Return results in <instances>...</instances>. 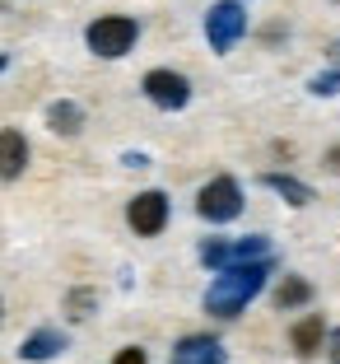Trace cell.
I'll use <instances>...</instances> for the list:
<instances>
[{
	"instance_id": "1",
	"label": "cell",
	"mask_w": 340,
	"mask_h": 364,
	"mask_svg": "<svg viewBox=\"0 0 340 364\" xmlns=\"http://www.w3.org/2000/svg\"><path fill=\"white\" fill-rule=\"evenodd\" d=\"M270 267H275V257H261V262H247V267L219 271V276L210 280V289H205V313H210V318H238V313L261 294Z\"/></svg>"
},
{
	"instance_id": "2",
	"label": "cell",
	"mask_w": 340,
	"mask_h": 364,
	"mask_svg": "<svg viewBox=\"0 0 340 364\" xmlns=\"http://www.w3.org/2000/svg\"><path fill=\"white\" fill-rule=\"evenodd\" d=\"M136 38H140V23L131 19V14H98V19L84 28L89 52H94V56H107V61L126 56L131 47H136Z\"/></svg>"
},
{
	"instance_id": "3",
	"label": "cell",
	"mask_w": 340,
	"mask_h": 364,
	"mask_svg": "<svg viewBox=\"0 0 340 364\" xmlns=\"http://www.w3.org/2000/svg\"><path fill=\"white\" fill-rule=\"evenodd\" d=\"M261 257H270V238H261V234L234 238V243H224V238H210V243H201V262H205L210 271L247 267V262H261Z\"/></svg>"
},
{
	"instance_id": "4",
	"label": "cell",
	"mask_w": 340,
	"mask_h": 364,
	"mask_svg": "<svg viewBox=\"0 0 340 364\" xmlns=\"http://www.w3.org/2000/svg\"><path fill=\"white\" fill-rule=\"evenodd\" d=\"M196 210H201V220H210V225H229V220L243 215V187H238L234 178H210L201 187V196H196Z\"/></svg>"
},
{
	"instance_id": "5",
	"label": "cell",
	"mask_w": 340,
	"mask_h": 364,
	"mask_svg": "<svg viewBox=\"0 0 340 364\" xmlns=\"http://www.w3.org/2000/svg\"><path fill=\"white\" fill-rule=\"evenodd\" d=\"M247 33V10L238 5V0H219V5H210V14H205V38H210L214 52H234L238 38Z\"/></svg>"
},
{
	"instance_id": "6",
	"label": "cell",
	"mask_w": 340,
	"mask_h": 364,
	"mask_svg": "<svg viewBox=\"0 0 340 364\" xmlns=\"http://www.w3.org/2000/svg\"><path fill=\"white\" fill-rule=\"evenodd\" d=\"M140 89H145V98L154 107H163V112H177V107L192 103V80L177 75V70H149V75L140 80Z\"/></svg>"
},
{
	"instance_id": "7",
	"label": "cell",
	"mask_w": 340,
	"mask_h": 364,
	"mask_svg": "<svg viewBox=\"0 0 340 364\" xmlns=\"http://www.w3.org/2000/svg\"><path fill=\"white\" fill-rule=\"evenodd\" d=\"M126 220H131V229H136L140 238L163 234V225H168V196H163V192H140V196H131Z\"/></svg>"
},
{
	"instance_id": "8",
	"label": "cell",
	"mask_w": 340,
	"mask_h": 364,
	"mask_svg": "<svg viewBox=\"0 0 340 364\" xmlns=\"http://www.w3.org/2000/svg\"><path fill=\"white\" fill-rule=\"evenodd\" d=\"M65 346H70V341H65V332H56V327H38L33 336H23L19 360H28V364H47V360H56Z\"/></svg>"
},
{
	"instance_id": "9",
	"label": "cell",
	"mask_w": 340,
	"mask_h": 364,
	"mask_svg": "<svg viewBox=\"0 0 340 364\" xmlns=\"http://www.w3.org/2000/svg\"><path fill=\"white\" fill-rule=\"evenodd\" d=\"M172 364H224V346L214 336H182L172 346Z\"/></svg>"
},
{
	"instance_id": "10",
	"label": "cell",
	"mask_w": 340,
	"mask_h": 364,
	"mask_svg": "<svg viewBox=\"0 0 340 364\" xmlns=\"http://www.w3.org/2000/svg\"><path fill=\"white\" fill-rule=\"evenodd\" d=\"M28 168V140L19 131H0V182H14Z\"/></svg>"
},
{
	"instance_id": "11",
	"label": "cell",
	"mask_w": 340,
	"mask_h": 364,
	"mask_svg": "<svg viewBox=\"0 0 340 364\" xmlns=\"http://www.w3.org/2000/svg\"><path fill=\"white\" fill-rule=\"evenodd\" d=\"M47 127H52L56 136H79V127H84V107L75 103V98H56V103L47 107Z\"/></svg>"
},
{
	"instance_id": "12",
	"label": "cell",
	"mask_w": 340,
	"mask_h": 364,
	"mask_svg": "<svg viewBox=\"0 0 340 364\" xmlns=\"http://www.w3.org/2000/svg\"><path fill=\"white\" fill-rule=\"evenodd\" d=\"M289 341H294L298 355H317L322 341H327V322H322V313H308V318H303L294 332H289Z\"/></svg>"
},
{
	"instance_id": "13",
	"label": "cell",
	"mask_w": 340,
	"mask_h": 364,
	"mask_svg": "<svg viewBox=\"0 0 340 364\" xmlns=\"http://www.w3.org/2000/svg\"><path fill=\"white\" fill-rule=\"evenodd\" d=\"M261 187L280 192L289 205H312V187H308V182H298V178H289V173H261Z\"/></svg>"
},
{
	"instance_id": "14",
	"label": "cell",
	"mask_w": 340,
	"mask_h": 364,
	"mask_svg": "<svg viewBox=\"0 0 340 364\" xmlns=\"http://www.w3.org/2000/svg\"><path fill=\"white\" fill-rule=\"evenodd\" d=\"M308 299H312V285L298 276H285V285L275 289V309H303Z\"/></svg>"
},
{
	"instance_id": "15",
	"label": "cell",
	"mask_w": 340,
	"mask_h": 364,
	"mask_svg": "<svg viewBox=\"0 0 340 364\" xmlns=\"http://www.w3.org/2000/svg\"><path fill=\"white\" fill-rule=\"evenodd\" d=\"M308 89H312L317 98L340 94V65H336V70H322V75H312V80H308Z\"/></svg>"
},
{
	"instance_id": "16",
	"label": "cell",
	"mask_w": 340,
	"mask_h": 364,
	"mask_svg": "<svg viewBox=\"0 0 340 364\" xmlns=\"http://www.w3.org/2000/svg\"><path fill=\"white\" fill-rule=\"evenodd\" d=\"M65 309H70V318H89V309H94V294H89V289H75L70 299H65Z\"/></svg>"
},
{
	"instance_id": "17",
	"label": "cell",
	"mask_w": 340,
	"mask_h": 364,
	"mask_svg": "<svg viewBox=\"0 0 340 364\" xmlns=\"http://www.w3.org/2000/svg\"><path fill=\"white\" fill-rule=\"evenodd\" d=\"M112 364H149V355L140 350V346H126V350H121V355H117Z\"/></svg>"
},
{
	"instance_id": "18",
	"label": "cell",
	"mask_w": 340,
	"mask_h": 364,
	"mask_svg": "<svg viewBox=\"0 0 340 364\" xmlns=\"http://www.w3.org/2000/svg\"><path fill=\"white\" fill-rule=\"evenodd\" d=\"M327 355H331V364H340V327L327 332Z\"/></svg>"
},
{
	"instance_id": "19",
	"label": "cell",
	"mask_w": 340,
	"mask_h": 364,
	"mask_svg": "<svg viewBox=\"0 0 340 364\" xmlns=\"http://www.w3.org/2000/svg\"><path fill=\"white\" fill-rule=\"evenodd\" d=\"M121 164H126V168H145L149 154H136V150H131V154H121Z\"/></svg>"
},
{
	"instance_id": "20",
	"label": "cell",
	"mask_w": 340,
	"mask_h": 364,
	"mask_svg": "<svg viewBox=\"0 0 340 364\" xmlns=\"http://www.w3.org/2000/svg\"><path fill=\"white\" fill-rule=\"evenodd\" d=\"M327 168H331V173H340V145H336V150H327Z\"/></svg>"
},
{
	"instance_id": "21",
	"label": "cell",
	"mask_w": 340,
	"mask_h": 364,
	"mask_svg": "<svg viewBox=\"0 0 340 364\" xmlns=\"http://www.w3.org/2000/svg\"><path fill=\"white\" fill-rule=\"evenodd\" d=\"M331 61L340 65V38H336V43H331Z\"/></svg>"
},
{
	"instance_id": "22",
	"label": "cell",
	"mask_w": 340,
	"mask_h": 364,
	"mask_svg": "<svg viewBox=\"0 0 340 364\" xmlns=\"http://www.w3.org/2000/svg\"><path fill=\"white\" fill-rule=\"evenodd\" d=\"M0 70H5V56H0Z\"/></svg>"
},
{
	"instance_id": "23",
	"label": "cell",
	"mask_w": 340,
	"mask_h": 364,
	"mask_svg": "<svg viewBox=\"0 0 340 364\" xmlns=\"http://www.w3.org/2000/svg\"><path fill=\"white\" fill-rule=\"evenodd\" d=\"M0 309H5V304H0Z\"/></svg>"
}]
</instances>
